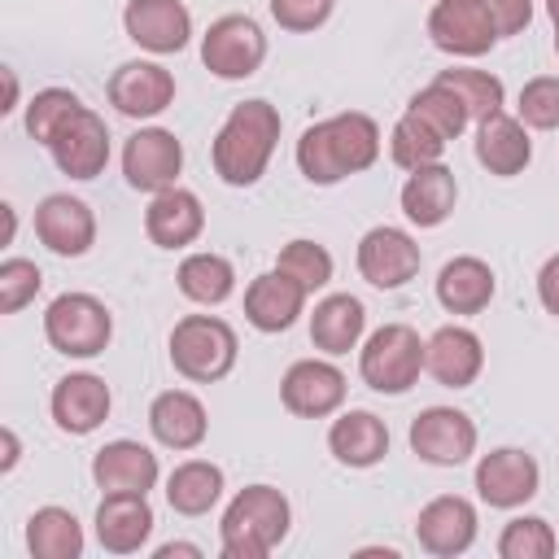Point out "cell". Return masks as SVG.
Returning a JSON list of instances; mask_svg holds the SVG:
<instances>
[{"mask_svg": "<svg viewBox=\"0 0 559 559\" xmlns=\"http://www.w3.org/2000/svg\"><path fill=\"white\" fill-rule=\"evenodd\" d=\"M376 157H380V127L371 114H358V109L332 114L306 127L297 140V170L319 188H332L349 175L371 170Z\"/></svg>", "mask_w": 559, "mask_h": 559, "instance_id": "6da1fadb", "label": "cell"}, {"mask_svg": "<svg viewBox=\"0 0 559 559\" xmlns=\"http://www.w3.org/2000/svg\"><path fill=\"white\" fill-rule=\"evenodd\" d=\"M280 109L271 100H240L231 105V114L223 118L218 135H214V175L227 183V188H253L266 166H271V153L280 144Z\"/></svg>", "mask_w": 559, "mask_h": 559, "instance_id": "7a4b0ae2", "label": "cell"}, {"mask_svg": "<svg viewBox=\"0 0 559 559\" xmlns=\"http://www.w3.org/2000/svg\"><path fill=\"white\" fill-rule=\"evenodd\" d=\"M362 328H367V310H362V301L349 297V293L323 297V301L314 306V314H310V341H314V349H323L328 358L349 354V349L362 341Z\"/></svg>", "mask_w": 559, "mask_h": 559, "instance_id": "f546056e", "label": "cell"}, {"mask_svg": "<svg viewBox=\"0 0 559 559\" xmlns=\"http://www.w3.org/2000/svg\"><path fill=\"white\" fill-rule=\"evenodd\" d=\"M293 524V507L275 485H245L218 524L223 537V555L227 559H266Z\"/></svg>", "mask_w": 559, "mask_h": 559, "instance_id": "3957f363", "label": "cell"}, {"mask_svg": "<svg viewBox=\"0 0 559 559\" xmlns=\"http://www.w3.org/2000/svg\"><path fill=\"white\" fill-rule=\"evenodd\" d=\"M328 450L345 467H376L389 454V428L371 411H341L328 428Z\"/></svg>", "mask_w": 559, "mask_h": 559, "instance_id": "83f0119b", "label": "cell"}, {"mask_svg": "<svg viewBox=\"0 0 559 559\" xmlns=\"http://www.w3.org/2000/svg\"><path fill=\"white\" fill-rule=\"evenodd\" d=\"M44 336L66 358H96L114 336V314L92 293H61L44 310Z\"/></svg>", "mask_w": 559, "mask_h": 559, "instance_id": "8992f818", "label": "cell"}, {"mask_svg": "<svg viewBox=\"0 0 559 559\" xmlns=\"http://www.w3.org/2000/svg\"><path fill=\"white\" fill-rule=\"evenodd\" d=\"M411 450L432 467H459L476 454V424L459 406H428L411 419Z\"/></svg>", "mask_w": 559, "mask_h": 559, "instance_id": "9c48e42d", "label": "cell"}, {"mask_svg": "<svg viewBox=\"0 0 559 559\" xmlns=\"http://www.w3.org/2000/svg\"><path fill=\"white\" fill-rule=\"evenodd\" d=\"M424 371L441 384V389H467L476 384V376L485 371V345L472 328L463 323H445L428 336V354H424Z\"/></svg>", "mask_w": 559, "mask_h": 559, "instance_id": "ffe728a7", "label": "cell"}, {"mask_svg": "<svg viewBox=\"0 0 559 559\" xmlns=\"http://www.w3.org/2000/svg\"><path fill=\"white\" fill-rule=\"evenodd\" d=\"M122 31L131 44H140L153 57L183 52L192 39V13L183 0H127Z\"/></svg>", "mask_w": 559, "mask_h": 559, "instance_id": "5bb4252c", "label": "cell"}, {"mask_svg": "<svg viewBox=\"0 0 559 559\" xmlns=\"http://www.w3.org/2000/svg\"><path fill=\"white\" fill-rule=\"evenodd\" d=\"M428 39L450 57H485L502 35L480 0H437L428 13Z\"/></svg>", "mask_w": 559, "mask_h": 559, "instance_id": "7c38bea8", "label": "cell"}, {"mask_svg": "<svg viewBox=\"0 0 559 559\" xmlns=\"http://www.w3.org/2000/svg\"><path fill=\"white\" fill-rule=\"evenodd\" d=\"M280 402L288 415L301 419L336 415L345 402V371L328 358H297L280 380Z\"/></svg>", "mask_w": 559, "mask_h": 559, "instance_id": "4fadbf2b", "label": "cell"}, {"mask_svg": "<svg viewBox=\"0 0 559 559\" xmlns=\"http://www.w3.org/2000/svg\"><path fill=\"white\" fill-rule=\"evenodd\" d=\"M406 114H415V118H424L441 140H459L463 131H467V122H472V114H467V105L445 87V83H428L424 92H415L411 96V105H406Z\"/></svg>", "mask_w": 559, "mask_h": 559, "instance_id": "d590c367", "label": "cell"}, {"mask_svg": "<svg viewBox=\"0 0 559 559\" xmlns=\"http://www.w3.org/2000/svg\"><path fill=\"white\" fill-rule=\"evenodd\" d=\"M35 236L57 258H83L96 245V214L70 192H52L35 205Z\"/></svg>", "mask_w": 559, "mask_h": 559, "instance_id": "9a60e30c", "label": "cell"}, {"mask_svg": "<svg viewBox=\"0 0 559 559\" xmlns=\"http://www.w3.org/2000/svg\"><path fill=\"white\" fill-rule=\"evenodd\" d=\"M546 13L555 22V52H559V0H546Z\"/></svg>", "mask_w": 559, "mask_h": 559, "instance_id": "c3c4849f", "label": "cell"}, {"mask_svg": "<svg viewBox=\"0 0 559 559\" xmlns=\"http://www.w3.org/2000/svg\"><path fill=\"white\" fill-rule=\"evenodd\" d=\"M183 170V144L166 127H140L122 144V175L135 192H166Z\"/></svg>", "mask_w": 559, "mask_h": 559, "instance_id": "30bf717a", "label": "cell"}, {"mask_svg": "<svg viewBox=\"0 0 559 559\" xmlns=\"http://www.w3.org/2000/svg\"><path fill=\"white\" fill-rule=\"evenodd\" d=\"M148 432L166 445V450H197L210 432V415L201 406L197 393L188 389H166L153 397L148 406Z\"/></svg>", "mask_w": 559, "mask_h": 559, "instance_id": "484cf974", "label": "cell"}, {"mask_svg": "<svg viewBox=\"0 0 559 559\" xmlns=\"http://www.w3.org/2000/svg\"><path fill=\"white\" fill-rule=\"evenodd\" d=\"M109 406H114V393L100 376L92 371H70L52 384V397H48V411H52V424L70 437H87L96 432L105 419H109Z\"/></svg>", "mask_w": 559, "mask_h": 559, "instance_id": "2e32d148", "label": "cell"}, {"mask_svg": "<svg viewBox=\"0 0 559 559\" xmlns=\"http://www.w3.org/2000/svg\"><path fill=\"white\" fill-rule=\"evenodd\" d=\"M445 144H450V140H441L424 118L402 114V118L393 122V135H389V157H393L402 170H419V166L441 162Z\"/></svg>", "mask_w": 559, "mask_h": 559, "instance_id": "836d02e7", "label": "cell"}, {"mask_svg": "<svg viewBox=\"0 0 559 559\" xmlns=\"http://www.w3.org/2000/svg\"><path fill=\"white\" fill-rule=\"evenodd\" d=\"M240 341L218 314H183L170 332V362L192 384H214L236 367Z\"/></svg>", "mask_w": 559, "mask_h": 559, "instance_id": "277c9868", "label": "cell"}, {"mask_svg": "<svg viewBox=\"0 0 559 559\" xmlns=\"http://www.w3.org/2000/svg\"><path fill=\"white\" fill-rule=\"evenodd\" d=\"M419 262H424V253H419L415 236L402 231V227L380 223V227H371V231L358 240V275H362L371 288L393 293V288L411 284V280L419 275Z\"/></svg>", "mask_w": 559, "mask_h": 559, "instance_id": "8fae6325", "label": "cell"}, {"mask_svg": "<svg viewBox=\"0 0 559 559\" xmlns=\"http://www.w3.org/2000/svg\"><path fill=\"white\" fill-rule=\"evenodd\" d=\"M0 437H4V459H0V472H13V467H17V459H22L17 432H13V428H0Z\"/></svg>", "mask_w": 559, "mask_h": 559, "instance_id": "f6af8a7d", "label": "cell"}, {"mask_svg": "<svg viewBox=\"0 0 559 559\" xmlns=\"http://www.w3.org/2000/svg\"><path fill=\"white\" fill-rule=\"evenodd\" d=\"M92 480L105 493H148L157 485V454L131 437L105 441L92 454Z\"/></svg>", "mask_w": 559, "mask_h": 559, "instance_id": "44dd1931", "label": "cell"}, {"mask_svg": "<svg viewBox=\"0 0 559 559\" xmlns=\"http://www.w3.org/2000/svg\"><path fill=\"white\" fill-rule=\"evenodd\" d=\"M332 9H336V0H271V17L293 35L319 31L332 17Z\"/></svg>", "mask_w": 559, "mask_h": 559, "instance_id": "b9f144b4", "label": "cell"}, {"mask_svg": "<svg viewBox=\"0 0 559 559\" xmlns=\"http://www.w3.org/2000/svg\"><path fill=\"white\" fill-rule=\"evenodd\" d=\"M48 153H52V162H57L61 175H70V179H96L105 170V162H109V127H105V118L83 105L52 135Z\"/></svg>", "mask_w": 559, "mask_h": 559, "instance_id": "e0dca14e", "label": "cell"}, {"mask_svg": "<svg viewBox=\"0 0 559 559\" xmlns=\"http://www.w3.org/2000/svg\"><path fill=\"white\" fill-rule=\"evenodd\" d=\"M0 74H4V105H0V114H13V109H17V74H13L9 66H4Z\"/></svg>", "mask_w": 559, "mask_h": 559, "instance_id": "7dc6e473", "label": "cell"}, {"mask_svg": "<svg viewBox=\"0 0 559 559\" xmlns=\"http://www.w3.org/2000/svg\"><path fill=\"white\" fill-rule=\"evenodd\" d=\"M144 231L157 249H183L192 245L201 231H205V210H201V197L188 192V188H166V192H153L148 210H144Z\"/></svg>", "mask_w": 559, "mask_h": 559, "instance_id": "603a6c76", "label": "cell"}, {"mask_svg": "<svg viewBox=\"0 0 559 559\" xmlns=\"http://www.w3.org/2000/svg\"><path fill=\"white\" fill-rule=\"evenodd\" d=\"M515 118L533 131H555L559 127V74H537L520 87Z\"/></svg>", "mask_w": 559, "mask_h": 559, "instance_id": "ab89813d", "label": "cell"}, {"mask_svg": "<svg viewBox=\"0 0 559 559\" xmlns=\"http://www.w3.org/2000/svg\"><path fill=\"white\" fill-rule=\"evenodd\" d=\"M83 109V100L70 92V87H44L31 96L26 105V135L39 140V144H52V135Z\"/></svg>", "mask_w": 559, "mask_h": 559, "instance_id": "8d00e7d4", "label": "cell"}, {"mask_svg": "<svg viewBox=\"0 0 559 559\" xmlns=\"http://www.w3.org/2000/svg\"><path fill=\"white\" fill-rule=\"evenodd\" d=\"M476 493L480 502L498 507V511H515L524 507L528 498H537L542 489V467L528 450H515V445H502V450H489L480 454L476 463Z\"/></svg>", "mask_w": 559, "mask_h": 559, "instance_id": "ba28073f", "label": "cell"}, {"mask_svg": "<svg viewBox=\"0 0 559 559\" xmlns=\"http://www.w3.org/2000/svg\"><path fill=\"white\" fill-rule=\"evenodd\" d=\"M44 288V271L31 258H4L0 262V314H17L35 293Z\"/></svg>", "mask_w": 559, "mask_h": 559, "instance_id": "60d3db41", "label": "cell"}, {"mask_svg": "<svg viewBox=\"0 0 559 559\" xmlns=\"http://www.w3.org/2000/svg\"><path fill=\"white\" fill-rule=\"evenodd\" d=\"M498 26V35H520L528 22H533V0H480Z\"/></svg>", "mask_w": 559, "mask_h": 559, "instance_id": "7bdbcfd3", "label": "cell"}, {"mask_svg": "<svg viewBox=\"0 0 559 559\" xmlns=\"http://www.w3.org/2000/svg\"><path fill=\"white\" fill-rule=\"evenodd\" d=\"M424 354H428V341H419V332L411 323H384L358 349V376L367 389L397 397L419 380Z\"/></svg>", "mask_w": 559, "mask_h": 559, "instance_id": "5b68a950", "label": "cell"}, {"mask_svg": "<svg viewBox=\"0 0 559 559\" xmlns=\"http://www.w3.org/2000/svg\"><path fill=\"white\" fill-rule=\"evenodd\" d=\"M175 280H179V293L197 306H223L236 293V266L223 253H188Z\"/></svg>", "mask_w": 559, "mask_h": 559, "instance_id": "d6a6232c", "label": "cell"}, {"mask_svg": "<svg viewBox=\"0 0 559 559\" xmlns=\"http://www.w3.org/2000/svg\"><path fill=\"white\" fill-rule=\"evenodd\" d=\"M476 162H480L489 175H498V179L520 175V170L533 162V140H528L524 122L511 118L507 109L480 118V122H476Z\"/></svg>", "mask_w": 559, "mask_h": 559, "instance_id": "d4e9b609", "label": "cell"}, {"mask_svg": "<svg viewBox=\"0 0 559 559\" xmlns=\"http://www.w3.org/2000/svg\"><path fill=\"white\" fill-rule=\"evenodd\" d=\"M26 550L35 559H79L83 555V524L66 507H39L26 520Z\"/></svg>", "mask_w": 559, "mask_h": 559, "instance_id": "1f68e13d", "label": "cell"}, {"mask_svg": "<svg viewBox=\"0 0 559 559\" xmlns=\"http://www.w3.org/2000/svg\"><path fill=\"white\" fill-rule=\"evenodd\" d=\"M153 555H157V559H175V555H183V559H201V546H192V542H166V546H157Z\"/></svg>", "mask_w": 559, "mask_h": 559, "instance_id": "bcb514c9", "label": "cell"}, {"mask_svg": "<svg viewBox=\"0 0 559 559\" xmlns=\"http://www.w3.org/2000/svg\"><path fill=\"white\" fill-rule=\"evenodd\" d=\"M275 266L284 275H293L306 293H319L328 280H332V253L319 245V240H288L275 258Z\"/></svg>", "mask_w": 559, "mask_h": 559, "instance_id": "f35d334b", "label": "cell"}, {"mask_svg": "<svg viewBox=\"0 0 559 559\" xmlns=\"http://www.w3.org/2000/svg\"><path fill=\"white\" fill-rule=\"evenodd\" d=\"M555 550H559V537L542 515H515L498 537L502 559H550Z\"/></svg>", "mask_w": 559, "mask_h": 559, "instance_id": "74e56055", "label": "cell"}, {"mask_svg": "<svg viewBox=\"0 0 559 559\" xmlns=\"http://www.w3.org/2000/svg\"><path fill=\"white\" fill-rule=\"evenodd\" d=\"M175 100V74L157 61H127L109 79V105L122 118H157Z\"/></svg>", "mask_w": 559, "mask_h": 559, "instance_id": "d6986e66", "label": "cell"}, {"mask_svg": "<svg viewBox=\"0 0 559 559\" xmlns=\"http://www.w3.org/2000/svg\"><path fill=\"white\" fill-rule=\"evenodd\" d=\"M306 297L310 293L293 275H284L280 266L275 271H262L245 288V319L258 332H288L297 323V314L306 310Z\"/></svg>", "mask_w": 559, "mask_h": 559, "instance_id": "7402d4cb", "label": "cell"}, {"mask_svg": "<svg viewBox=\"0 0 559 559\" xmlns=\"http://www.w3.org/2000/svg\"><path fill=\"white\" fill-rule=\"evenodd\" d=\"M201 61L210 74H218L227 83L249 79L266 61V35L249 13H223L201 35Z\"/></svg>", "mask_w": 559, "mask_h": 559, "instance_id": "52a82bcc", "label": "cell"}, {"mask_svg": "<svg viewBox=\"0 0 559 559\" xmlns=\"http://www.w3.org/2000/svg\"><path fill=\"white\" fill-rule=\"evenodd\" d=\"M498 293V280L489 271V262L463 253V258H450L437 275V301L450 310V314H480Z\"/></svg>", "mask_w": 559, "mask_h": 559, "instance_id": "f1b7e54d", "label": "cell"}, {"mask_svg": "<svg viewBox=\"0 0 559 559\" xmlns=\"http://www.w3.org/2000/svg\"><path fill=\"white\" fill-rule=\"evenodd\" d=\"M415 537L428 555L454 559V555L472 550V542H476V507L463 493H441L428 507H419Z\"/></svg>", "mask_w": 559, "mask_h": 559, "instance_id": "ac0fdd59", "label": "cell"}, {"mask_svg": "<svg viewBox=\"0 0 559 559\" xmlns=\"http://www.w3.org/2000/svg\"><path fill=\"white\" fill-rule=\"evenodd\" d=\"M537 301L546 306V314L559 319V253H550L537 271Z\"/></svg>", "mask_w": 559, "mask_h": 559, "instance_id": "ee69618b", "label": "cell"}, {"mask_svg": "<svg viewBox=\"0 0 559 559\" xmlns=\"http://www.w3.org/2000/svg\"><path fill=\"white\" fill-rule=\"evenodd\" d=\"M223 498V467L210 459H183L166 476V502L179 515H205Z\"/></svg>", "mask_w": 559, "mask_h": 559, "instance_id": "4dcf8cb0", "label": "cell"}, {"mask_svg": "<svg viewBox=\"0 0 559 559\" xmlns=\"http://www.w3.org/2000/svg\"><path fill=\"white\" fill-rule=\"evenodd\" d=\"M153 533V507L148 493H105L96 507V542L109 555H135L144 550Z\"/></svg>", "mask_w": 559, "mask_h": 559, "instance_id": "cb8c5ba5", "label": "cell"}, {"mask_svg": "<svg viewBox=\"0 0 559 559\" xmlns=\"http://www.w3.org/2000/svg\"><path fill=\"white\" fill-rule=\"evenodd\" d=\"M454 201H459V183H454V170L441 162L411 170L402 183V214L415 227H441L454 214Z\"/></svg>", "mask_w": 559, "mask_h": 559, "instance_id": "4316f807", "label": "cell"}, {"mask_svg": "<svg viewBox=\"0 0 559 559\" xmlns=\"http://www.w3.org/2000/svg\"><path fill=\"white\" fill-rule=\"evenodd\" d=\"M437 83H445V87L467 105V114H472L476 122L489 118V114H498V109H502V96H507V87H502L498 74L472 70V66H450V70L437 74Z\"/></svg>", "mask_w": 559, "mask_h": 559, "instance_id": "e575fe53", "label": "cell"}]
</instances>
